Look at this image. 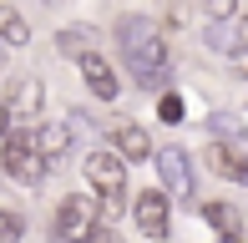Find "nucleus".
I'll return each instance as SVG.
<instances>
[{"label": "nucleus", "instance_id": "nucleus-1", "mask_svg": "<svg viewBox=\"0 0 248 243\" xmlns=\"http://www.w3.org/2000/svg\"><path fill=\"white\" fill-rule=\"evenodd\" d=\"M117 46H122V61L132 66L137 86L157 91L167 81V41H162L152 15H122L117 20Z\"/></svg>", "mask_w": 248, "mask_h": 243}, {"label": "nucleus", "instance_id": "nucleus-2", "mask_svg": "<svg viewBox=\"0 0 248 243\" xmlns=\"http://www.w3.org/2000/svg\"><path fill=\"white\" fill-rule=\"evenodd\" d=\"M86 182L101 193V213L117 218L122 208H127V162L117 157V152H92V157L81 162Z\"/></svg>", "mask_w": 248, "mask_h": 243}, {"label": "nucleus", "instance_id": "nucleus-3", "mask_svg": "<svg viewBox=\"0 0 248 243\" xmlns=\"http://www.w3.org/2000/svg\"><path fill=\"white\" fill-rule=\"evenodd\" d=\"M101 228V203L86 193L61 197L56 208V243H92V233Z\"/></svg>", "mask_w": 248, "mask_h": 243}, {"label": "nucleus", "instance_id": "nucleus-4", "mask_svg": "<svg viewBox=\"0 0 248 243\" xmlns=\"http://www.w3.org/2000/svg\"><path fill=\"white\" fill-rule=\"evenodd\" d=\"M0 167H5V178L20 182V187H36L41 178H46V162H41V152H36V142H31V132H16V127L5 132Z\"/></svg>", "mask_w": 248, "mask_h": 243}, {"label": "nucleus", "instance_id": "nucleus-5", "mask_svg": "<svg viewBox=\"0 0 248 243\" xmlns=\"http://www.w3.org/2000/svg\"><path fill=\"white\" fill-rule=\"evenodd\" d=\"M132 223H137L142 238L162 243L167 233H172V203H167V193H157V187L137 193V197H132Z\"/></svg>", "mask_w": 248, "mask_h": 243}, {"label": "nucleus", "instance_id": "nucleus-6", "mask_svg": "<svg viewBox=\"0 0 248 243\" xmlns=\"http://www.w3.org/2000/svg\"><path fill=\"white\" fill-rule=\"evenodd\" d=\"M157 178H162V187L177 197V203L193 197V162H187L183 147H162L157 152Z\"/></svg>", "mask_w": 248, "mask_h": 243}, {"label": "nucleus", "instance_id": "nucleus-7", "mask_svg": "<svg viewBox=\"0 0 248 243\" xmlns=\"http://www.w3.org/2000/svg\"><path fill=\"white\" fill-rule=\"evenodd\" d=\"M71 137H76V132L66 127V122H41V127L31 132V142H36V152H41L46 167H51V162H61L66 152H71Z\"/></svg>", "mask_w": 248, "mask_h": 243}, {"label": "nucleus", "instance_id": "nucleus-8", "mask_svg": "<svg viewBox=\"0 0 248 243\" xmlns=\"http://www.w3.org/2000/svg\"><path fill=\"white\" fill-rule=\"evenodd\" d=\"M208 167L218 178H233L248 187V147H233V142H213L208 147Z\"/></svg>", "mask_w": 248, "mask_h": 243}, {"label": "nucleus", "instance_id": "nucleus-9", "mask_svg": "<svg viewBox=\"0 0 248 243\" xmlns=\"http://www.w3.org/2000/svg\"><path fill=\"white\" fill-rule=\"evenodd\" d=\"M111 147H117L122 162H147L152 157V137L137 122H117V127H111Z\"/></svg>", "mask_w": 248, "mask_h": 243}, {"label": "nucleus", "instance_id": "nucleus-10", "mask_svg": "<svg viewBox=\"0 0 248 243\" xmlns=\"http://www.w3.org/2000/svg\"><path fill=\"white\" fill-rule=\"evenodd\" d=\"M10 122H31L41 112V106H46V86L36 81V76H26V81H16V91H10Z\"/></svg>", "mask_w": 248, "mask_h": 243}, {"label": "nucleus", "instance_id": "nucleus-11", "mask_svg": "<svg viewBox=\"0 0 248 243\" xmlns=\"http://www.w3.org/2000/svg\"><path fill=\"white\" fill-rule=\"evenodd\" d=\"M81 81L92 86V96H101V102H117V91H122V81L107 66V56H86L81 61Z\"/></svg>", "mask_w": 248, "mask_h": 243}, {"label": "nucleus", "instance_id": "nucleus-12", "mask_svg": "<svg viewBox=\"0 0 248 243\" xmlns=\"http://www.w3.org/2000/svg\"><path fill=\"white\" fill-rule=\"evenodd\" d=\"M56 51H61V56H76V61L96 56V30L92 26H61L56 30Z\"/></svg>", "mask_w": 248, "mask_h": 243}, {"label": "nucleus", "instance_id": "nucleus-13", "mask_svg": "<svg viewBox=\"0 0 248 243\" xmlns=\"http://www.w3.org/2000/svg\"><path fill=\"white\" fill-rule=\"evenodd\" d=\"M202 218L223 233V243H238V238H243V218H238V208H233V203H202Z\"/></svg>", "mask_w": 248, "mask_h": 243}, {"label": "nucleus", "instance_id": "nucleus-14", "mask_svg": "<svg viewBox=\"0 0 248 243\" xmlns=\"http://www.w3.org/2000/svg\"><path fill=\"white\" fill-rule=\"evenodd\" d=\"M0 41L5 46H31V20L16 5H0Z\"/></svg>", "mask_w": 248, "mask_h": 243}, {"label": "nucleus", "instance_id": "nucleus-15", "mask_svg": "<svg viewBox=\"0 0 248 243\" xmlns=\"http://www.w3.org/2000/svg\"><path fill=\"white\" fill-rule=\"evenodd\" d=\"M20 233H26V218L16 208H0V243H20Z\"/></svg>", "mask_w": 248, "mask_h": 243}, {"label": "nucleus", "instance_id": "nucleus-16", "mask_svg": "<svg viewBox=\"0 0 248 243\" xmlns=\"http://www.w3.org/2000/svg\"><path fill=\"white\" fill-rule=\"evenodd\" d=\"M202 15L218 26V20H228V15H238V0H202Z\"/></svg>", "mask_w": 248, "mask_h": 243}, {"label": "nucleus", "instance_id": "nucleus-17", "mask_svg": "<svg viewBox=\"0 0 248 243\" xmlns=\"http://www.w3.org/2000/svg\"><path fill=\"white\" fill-rule=\"evenodd\" d=\"M157 112H162V122H183V96H162V102H157Z\"/></svg>", "mask_w": 248, "mask_h": 243}, {"label": "nucleus", "instance_id": "nucleus-18", "mask_svg": "<svg viewBox=\"0 0 248 243\" xmlns=\"http://www.w3.org/2000/svg\"><path fill=\"white\" fill-rule=\"evenodd\" d=\"M208 127L218 132V137H233V132H238V122H233L228 112H213V117H208Z\"/></svg>", "mask_w": 248, "mask_h": 243}, {"label": "nucleus", "instance_id": "nucleus-19", "mask_svg": "<svg viewBox=\"0 0 248 243\" xmlns=\"http://www.w3.org/2000/svg\"><path fill=\"white\" fill-rule=\"evenodd\" d=\"M233 71L248 76V46H243V51H233Z\"/></svg>", "mask_w": 248, "mask_h": 243}, {"label": "nucleus", "instance_id": "nucleus-20", "mask_svg": "<svg viewBox=\"0 0 248 243\" xmlns=\"http://www.w3.org/2000/svg\"><path fill=\"white\" fill-rule=\"evenodd\" d=\"M92 243H122V238L111 233V228H96V233H92Z\"/></svg>", "mask_w": 248, "mask_h": 243}, {"label": "nucleus", "instance_id": "nucleus-21", "mask_svg": "<svg viewBox=\"0 0 248 243\" xmlns=\"http://www.w3.org/2000/svg\"><path fill=\"white\" fill-rule=\"evenodd\" d=\"M5 132H10V106L0 102V137H5Z\"/></svg>", "mask_w": 248, "mask_h": 243}, {"label": "nucleus", "instance_id": "nucleus-22", "mask_svg": "<svg viewBox=\"0 0 248 243\" xmlns=\"http://www.w3.org/2000/svg\"><path fill=\"white\" fill-rule=\"evenodd\" d=\"M238 46H248V15H243V26H238Z\"/></svg>", "mask_w": 248, "mask_h": 243}, {"label": "nucleus", "instance_id": "nucleus-23", "mask_svg": "<svg viewBox=\"0 0 248 243\" xmlns=\"http://www.w3.org/2000/svg\"><path fill=\"white\" fill-rule=\"evenodd\" d=\"M0 71H5V61H0Z\"/></svg>", "mask_w": 248, "mask_h": 243}, {"label": "nucleus", "instance_id": "nucleus-24", "mask_svg": "<svg viewBox=\"0 0 248 243\" xmlns=\"http://www.w3.org/2000/svg\"><path fill=\"white\" fill-rule=\"evenodd\" d=\"M238 243H243V238H238Z\"/></svg>", "mask_w": 248, "mask_h": 243}]
</instances>
